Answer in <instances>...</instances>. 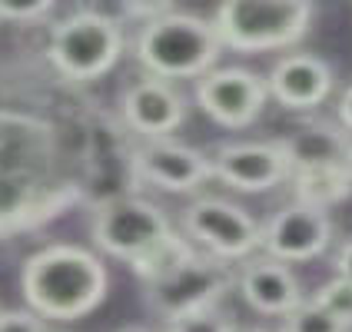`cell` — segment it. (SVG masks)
<instances>
[{
    "mask_svg": "<svg viewBox=\"0 0 352 332\" xmlns=\"http://www.w3.org/2000/svg\"><path fill=\"white\" fill-rule=\"evenodd\" d=\"M107 266L80 246H47L27 259L20 276V289L30 313L57 322L94 313L107 299Z\"/></svg>",
    "mask_w": 352,
    "mask_h": 332,
    "instance_id": "1",
    "label": "cell"
},
{
    "mask_svg": "<svg viewBox=\"0 0 352 332\" xmlns=\"http://www.w3.org/2000/svg\"><path fill=\"white\" fill-rule=\"evenodd\" d=\"M316 7L309 0H226L213 14L219 47L236 54L289 50L313 30Z\"/></svg>",
    "mask_w": 352,
    "mask_h": 332,
    "instance_id": "2",
    "label": "cell"
},
{
    "mask_svg": "<svg viewBox=\"0 0 352 332\" xmlns=\"http://www.w3.org/2000/svg\"><path fill=\"white\" fill-rule=\"evenodd\" d=\"M223 54L216 30L210 20L196 14L170 10L146 23L137 37V60L146 77L157 80H199L216 70V60Z\"/></svg>",
    "mask_w": 352,
    "mask_h": 332,
    "instance_id": "3",
    "label": "cell"
},
{
    "mask_svg": "<svg viewBox=\"0 0 352 332\" xmlns=\"http://www.w3.org/2000/svg\"><path fill=\"white\" fill-rule=\"evenodd\" d=\"M123 54V27L120 20L100 10H77L50 30L47 57L60 77L74 83H90L113 70Z\"/></svg>",
    "mask_w": 352,
    "mask_h": 332,
    "instance_id": "4",
    "label": "cell"
},
{
    "mask_svg": "<svg viewBox=\"0 0 352 332\" xmlns=\"http://www.w3.org/2000/svg\"><path fill=\"white\" fill-rule=\"evenodd\" d=\"M173 236L166 213L140 199V196H117L107 199L94 216V243L107 256L137 266L140 259L153 253Z\"/></svg>",
    "mask_w": 352,
    "mask_h": 332,
    "instance_id": "5",
    "label": "cell"
},
{
    "mask_svg": "<svg viewBox=\"0 0 352 332\" xmlns=\"http://www.w3.org/2000/svg\"><path fill=\"white\" fill-rule=\"evenodd\" d=\"M233 283L236 276L226 263H219L213 256L190 253L179 266H173L166 276L146 286V299L166 322H173L183 316L216 309V302L230 293Z\"/></svg>",
    "mask_w": 352,
    "mask_h": 332,
    "instance_id": "6",
    "label": "cell"
},
{
    "mask_svg": "<svg viewBox=\"0 0 352 332\" xmlns=\"http://www.w3.org/2000/svg\"><path fill=\"white\" fill-rule=\"evenodd\" d=\"M183 230L219 263H246L263 250V226L230 199L203 196L186 206Z\"/></svg>",
    "mask_w": 352,
    "mask_h": 332,
    "instance_id": "7",
    "label": "cell"
},
{
    "mask_svg": "<svg viewBox=\"0 0 352 332\" xmlns=\"http://www.w3.org/2000/svg\"><path fill=\"white\" fill-rule=\"evenodd\" d=\"M266 80L256 77L243 67H223L210 70L196 83V103L206 117L226 126V130H246L253 126L259 113L266 110Z\"/></svg>",
    "mask_w": 352,
    "mask_h": 332,
    "instance_id": "8",
    "label": "cell"
},
{
    "mask_svg": "<svg viewBox=\"0 0 352 332\" xmlns=\"http://www.w3.org/2000/svg\"><path fill=\"white\" fill-rule=\"evenodd\" d=\"M333 243V216L306 203H289L263 226V253L276 263H309Z\"/></svg>",
    "mask_w": 352,
    "mask_h": 332,
    "instance_id": "9",
    "label": "cell"
},
{
    "mask_svg": "<svg viewBox=\"0 0 352 332\" xmlns=\"http://www.w3.org/2000/svg\"><path fill=\"white\" fill-rule=\"evenodd\" d=\"M210 170L219 183L239 193H266L289 183V163L279 143H226L210 157Z\"/></svg>",
    "mask_w": 352,
    "mask_h": 332,
    "instance_id": "10",
    "label": "cell"
},
{
    "mask_svg": "<svg viewBox=\"0 0 352 332\" xmlns=\"http://www.w3.org/2000/svg\"><path fill=\"white\" fill-rule=\"evenodd\" d=\"M133 170L166 193H193L213 179L210 157L176 140H143L133 150Z\"/></svg>",
    "mask_w": 352,
    "mask_h": 332,
    "instance_id": "11",
    "label": "cell"
},
{
    "mask_svg": "<svg viewBox=\"0 0 352 332\" xmlns=\"http://www.w3.org/2000/svg\"><path fill=\"white\" fill-rule=\"evenodd\" d=\"M120 110L123 123L143 140H170V133H176L186 120L183 93L157 77H140L137 83H130L120 100Z\"/></svg>",
    "mask_w": 352,
    "mask_h": 332,
    "instance_id": "12",
    "label": "cell"
},
{
    "mask_svg": "<svg viewBox=\"0 0 352 332\" xmlns=\"http://www.w3.org/2000/svg\"><path fill=\"white\" fill-rule=\"evenodd\" d=\"M266 93L286 110H313L333 93V70L313 54H286L270 70Z\"/></svg>",
    "mask_w": 352,
    "mask_h": 332,
    "instance_id": "13",
    "label": "cell"
},
{
    "mask_svg": "<svg viewBox=\"0 0 352 332\" xmlns=\"http://www.w3.org/2000/svg\"><path fill=\"white\" fill-rule=\"evenodd\" d=\"M236 286H239L243 299L250 302V309L263 316L286 319L302 302V286H299L296 273L286 263H276L270 256L246 259L239 276H236Z\"/></svg>",
    "mask_w": 352,
    "mask_h": 332,
    "instance_id": "14",
    "label": "cell"
},
{
    "mask_svg": "<svg viewBox=\"0 0 352 332\" xmlns=\"http://www.w3.org/2000/svg\"><path fill=\"white\" fill-rule=\"evenodd\" d=\"M276 143L289 163V173H302V170L346 166L352 137L339 123H313V126H299L286 140H276Z\"/></svg>",
    "mask_w": 352,
    "mask_h": 332,
    "instance_id": "15",
    "label": "cell"
},
{
    "mask_svg": "<svg viewBox=\"0 0 352 332\" xmlns=\"http://www.w3.org/2000/svg\"><path fill=\"white\" fill-rule=\"evenodd\" d=\"M289 186L296 190V203H306L316 210H326L352 196V179L346 166H329V170H302L289 173Z\"/></svg>",
    "mask_w": 352,
    "mask_h": 332,
    "instance_id": "16",
    "label": "cell"
},
{
    "mask_svg": "<svg viewBox=\"0 0 352 332\" xmlns=\"http://www.w3.org/2000/svg\"><path fill=\"white\" fill-rule=\"evenodd\" d=\"M283 332H352V329H346L322 306H316L313 299H302L293 313L283 319Z\"/></svg>",
    "mask_w": 352,
    "mask_h": 332,
    "instance_id": "17",
    "label": "cell"
},
{
    "mask_svg": "<svg viewBox=\"0 0 352 332\" xmlns=\"http://www.w3.org/2000/svg\"><path fill=\"white\" fill-rule=\"evenodd\" d=\"M313 302L316 306H322L333 319H339L346 329H352V283H346V279L336 276V279L322 283V286L316 289Z\"/></svg>",
    "mask_w": 352,
    "mask_h": 332,
    "instance_id": "18",
    "label": "cell"
},
{
    "mask_svg": "<svg viewBox=\"0 0 352 332\" xmlns=\"http://www.w3.org/2000/svg\"><path fill=\"white\" fill-rule=\"evenodd\" d=\"M166 332H236V329L223 313L206 309V313H193V316H183V319H173V322L166 326Z\"/></svg>",
    "mask_w": 352,
    "mask_h": 332,
    "instance_id": "19",
    "label": "cell"
},
{
    "mask_svg": "<svg viewBox=\"0 0 352 332\" xmlns=\"http://www.w3.org/2000/svg\"><path fill=\"white\" fill-rule=\"evenodd\" d=\"M54 10V0H34V3H10V0H0V20H40Z\"/></svg>",
    "mask_w": 352,
    "mask_h": 332,
    "instance_id": "20",
    "label": "cell"
},
{
    "mask_svg": "<svg viewBox=\"0 0 352 332\" xmlns=\"http://www.w3.org/2000/svg\"><path fill=\"white\" fill-rule=\"evenodd\" d=\"M0 332H47V326L30 309H10L0 313Z\"/></svg>",
    "mask_w": 352,
    "mask_h": 332,
    "instance_id": "21",
    "label": "cell"
},
{
    "mask_svg": "<svg viewBox=\"0 0 352 332\" xmlns=\"http://www.w3.org/2000/svg\"><path fill=\"white\" fill-rule=\"evenodd\" d=\"M173 10V3L170 0H153V3H123V14L126 17H133V20H140L143 27L146 23H153L157 17H163V14H170Z\"/></svg>",
    "mask_w": 352,
    "mask_h": 332,
    "instance_id": "22",
    "label": "cell"
},
{
    "mask_svg": "<svg viewBox=\"0 0 352 332\" xmlns=\"http://www.w3.org/2000/svg\"><path fill=\"white\" fill-rule=\"evenodd\" d=\"M333 266H336V276H339V279L352 283V239L339 246V253H336V259H333Z\"/></svg>",
    "mask_w": 352,
    "mask_h": 332,
    "instance_id": "23",
    "label": "cell"
},
{
    "mask_svg": "<svg viewBox=\"0 0 352 332\" xmlns=\"http://www.w3.org/2000/svg\"><path fill=\"white\" fill-rule=\"evenodd\" d=\"M339 126L352 137V87H346V93L339 97Z\"/></svg>",
    "mask_w": 352,
    "mask_h": 332,
    "instance_id": "24",
    "label": "cell"
},
{
    "mask_svg": "<svg viewBox=\"0 0 352 332\" xmlns=\"http://www.w3.org/2000/svg\"><path fill=\"white\" fill-rule=\"evenodd\" d=\"M346 173H349V179H352V146H349V157H346Z\"/></svg>",
    "mask_w": 352,
    "mask_h": 332,
    "instance_id": "25",
    "label": "cell"
},
{
    "mask_svg": "<svg viewBox=\"0 0 352 332\" xmlns=\"http://www.w3.org/2000/svg\"><path fill=\"white\" fill-rule=\"evenodd\" d=\"M236 332H270V329H236Z\"/></svg>",
    "mask_w": 352,
    "mask_h": 332,
    "instance_id": "26",
    "label": "cell"
},
{
    "mask_svg": "<svg viewBox=\"0 0 352 332\" xmlns=\"http://www.w3.org/2000/svg\"><path fill=\"white\" fill-rule=\"evenodd\" d=\"M120 332H150V329H120Z\"/></svg>",
    "mask_w": 352,
    "mask_h": 332,
    "instance_id": "27",
    "label": "cell"
}]
</instances>
